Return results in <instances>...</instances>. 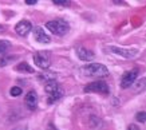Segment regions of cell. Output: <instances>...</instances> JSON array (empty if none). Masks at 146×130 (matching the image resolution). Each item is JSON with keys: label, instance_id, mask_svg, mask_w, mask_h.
<instances>
[{"label": "cell", "instance_id": "obj_14", "mask_svg": "<svg viewBox=\"0 0 146 130\" xmlns=\"http://www.w3.org/2000/svg\"><path fill=\"white\" fill-rule=\"evenodd\" d=\"M18 56L16 55H9V56H3V58H0V67H4L9 63H12L13 60H16Z\"/></svg>", "mask_w": 146, "mask_h": 130}, {"label": "cell", "instance_id": "obj_18", "mask_svg": "<svg viewBox=\"0 0 146 130\" xmlns=\"http://www.w3.org/2000/svg\"><path fill=\"white\" fill-rule=\"evenodd\" d=\"M135 119H137L138 122H141V123L146 122V111H139V113H137V115H135Z\"/></svg>", "mask_w": 146, "mask_h": 130}, {"label": "cell", "instance_id": "obj_6", "mask_svg": "<svg viewBox=\"0 0 146 130\" xmlns=\"http://www.w3.org/2000/svg\"><path fill=\"white\" fill-rule=\"evenodd\" d=\"M107 48L110 50L111 52H114V54L119 55V56L126 59H131L138 55L137 48H126V47H117V46H109Z\"/></svg>", "mask_w": 146, "mask_h": 130}, {"label": "cell", "instance_id": "obj_10", "mask_svg": "<svg viewBox=\"0 0 146 130\" xmlns=\"http://www.w3.org/2000/svg\"><path fill=\"white\" fill-rule=\"evenodd\" d=\"M38 94H36L35 91L32 90V91H28L26 95V98H24V103H26V106L30 110H35L36 106H38Z\"/></svg>", "mask_w": 146, "mask_h": 130}, {"label": "cell", "instance_id": "obj_23", "mask_svg": "<svg viewBox=\"0 0 146 130\" xmlns=\"http://www.w3.org/2000/svg\"><path fill=\"white\" fill-rule=\"evenodd\" d=\"M13 130H27L26 126H20V127H18V129H13Z\"/></svg>", "mask_w": 146, "mask_h": 130}, {"label": "cell", "instance_id": "obj_22", "mask_svg": "<svg viewBox=\"0 0 146 130\" xmlns=\"http://www.w3.org/2000/svg\"><path fill=\"white\" fill-rule=\"evenodd\" d=\"M48 130H58V129L52 125V123H50V125H48Z\"/></svg>", "mask_w": 146, "mask_h": 130}, {"label": "cell", "instance_id": "obj_16", "mask_svg": "<svg viewBox=\"0 0 146 130\" xmlns=\"http://www.w3.org/2000/svg\"><path fill=\"white\" fill-rule=\"evenodd\" d=\"M23 90L19 87V86H13V87H11V90H9V94L12 95V97H19V95L22 94Z\"/></svg>", "mask_w": 146, "mask_h": 130}, {"label": "cell", "instance_id": "obj_3", "mask_svg": "<svg viewBox=\"0 0 146 130\" xmlns=\"http://www.w3.org/2000/svg\"><path fill=\"white\" fill-rule=\"evenodd\" d=\"M44 90H46V94L48 97V103H54L56 102L58 99L62 97V89H60V86L58 85L56 81H51V82H47L44 85Z\"/></svg>", "mask_w": 146, "mask_h": 130}, {"label": "cell", "instance_id": "obj_24", "mask_svg": "<svg viewBox=\"0 0 146 130\" xmlns=\"http://www.w3.org/2000/svg\"><path fill=\"white\" fill-rule=\"evenodd\" d=\"M1 30H3V26H1V24H0V31H1Z\"/></svg>", "mask_w": 146, "mask_h": 130}, {"label": "cell", "instance_id": "obj_11", "mask_svg": "<svg viewBox=\"0 0 146 130\" xmlns=\"http://www.w3.org/2000/svg\"><path fill=\"white\" fill-rule=\"evenodd\" d=\"M76 55H78V58L80 60H84V62H90V60L94 59V52L84 48V47H78L76 48Z\"/></svg>", "mask_w": 146, "mask_h": 130}, {"label": "cell", "instance_id": "obj_5", "mask_svg": "<svg viewBox=\"0 0 146 130\" xmlns=\"http://www.w3.org/2000/svg\"><path fill=\"white\" fill-rule=\"evenodd\" d=\"M86 93H101V94H109V86L105 81H94L84 86Z\"/></svg>", "mask_w": 146, "mask_h": 130}, {"label": "cell", "instance_id": "obj_8", "mask_svg": "<svg viewBox=\"0 0 146 130\" xmlns=\"http://www.w3.org/2000/svg\"><path fill=\"white\" fill-rule=\"evenodd\" d=\"M15 31H16V34L20 35V36H27L30 32L32 31V24L28 22V20L23 19V20H20L19 23H16Z\"/></svg>", "mask_w": 146, "mask_h": 130}, {"label": "cell", "instance_id": "obj_2", "mask_svg": "<svg viewBox=\"0 0 146 130\" xmlns=\"http://www.w3.org/2000/svg\"><path fill=\"white\" fill-rule=\"evenodd\" d=\"M46 27L50 32H52L54 35L63 36L70 31V26L68 23L62 20V19H55V20H50L46 23Z\"/></svg>", "mask_w": 146, "mask_h": 130}, {"label": "cell", "instance_id": "obj_15", "mask_svg": "<svg viewBox=\"0 0 146 130\" xmlns=\"http://www.w3.org/2000/svg\"><path fill=\"white\" fill-rule=\"evenodd\" d=\"M55 74H52V72H43V74H40L39 75V79H43V81H46V83L47 82H51V81H55Z\"/></svg>", "mask_w": 146, "mask_h": 130}, {"label": "cell", "instance_id": "obj_7", "mask_svg": "<svg viewBox=\"0 0 146 130\" xmlns=\"http://www.w3.org/2000/svg\"><path fill=\"white\" fill-rule=\"evenodd\" d=\"M138 68H133L130 71L125 72L122 79H121V87L122 89H129L130 86H133L137 81V76H138Z\"/></svg>", "mask_w": 146, "mask_h": 130}, {"label": "cell", "instance_id": "obj_12", "mask_svg": "<svg viewBox=\"0 0 146 130\" xmlns=\"http://www.w3.org/2000/svg\"><path fill=\"white\" fill-rule=\"evenodd\" d=\"M15 70H16V71H19V72H28V74H32V72H34V68H32L27 62L19 63L18 66L15 67Z\"/></svg>", "mask_w": 146, "mask_h": 130}, {"label": "cell", "instance_id": "obj_4", "mask_svg": "<svg viewBox=\"0 0 146 130\" xmlns=\"http://www.w3.org/2000/svg\"><path fill=\"white\" fill-rule=\"evenodd\" d=\"M32 59H34V63H35L36 66L39 68H42V70H44V71L50 67V64H51L50 54L47 51H38V52L34 54Z\"/></svg>", "mask_w": 146, "mask_h": 130}, {"label": "cell", "instance_id": "obj_9", "mask_svg": "<svg viewBox=\"0 0 146 130\" xmlns=\"http://www.w3.org/2000/svg\"><path fill=\"white\" fill-rule=\"evenodd\" d=\"M34 38H35V40L38 43H42V44H48L50 42H51V38L46 34L44 30L42 27L34 28Z\"/></svg>", "mask_w": 146, "mask_h": 130}, {"label": "cell", "instance_id": "obj_1", "mask_svg": "<svg viewBox=\"0 0 146 130\" xmlns=\"http://www.w3.org/2000/svg\"><path fill=\"white\" fill-rule=\"evenodd\" d=\"M80 72L84 76H93V78H102L109 75V70L102 63H90L80 68Z\"/></svg>", "mask_w": 146, "mask_h": 130}, {"label": "cell", "instance_id": "obj_21", "mask_svg": "<svg viewBox=\"0 0 146 130\" xmlns=\"http://www.w3.org/2000/svg\"><path fill=\"white\" fill-rule=\"evenodd\" d=\"M27 4H36V0H26Z\"/></svg>", "mask_w": 146, "mask_h": 130}, {"label": "cell", "instance_id": "obj_13", "mask_svg": "<svg viewBox=\"0 0 146 130\" xmlns=\"http://www.w3.org/2000/svg\"><path fill=\"white\" fill-rule=\"evenodd\" d=\"M133 87H134V90H135V93H139V91L146 90V78L139 79V81H135V83L133 85Z\"/></svg>", "mask_w": 146, "mask_h": 130}, {"label": "cell", "instance_id": "obj_17", "mask_svg": "<svg viewBox=\"0 0 146 130\" xmlns=\"http://www.w3.org/2000/svg\"><path fill=\"white\" fill-rule=\"evenodd\" d=\"M9 46H11V43H9V42H7V40H0V54L5 52V51L9 48Z\"/></svg>", "mask_w": 146, "mask_h": 130}, {"label": "cell", "instance_id": "obj_19", "mask_svg": "<svg viewBox=\"0 0 146 130\" xmlns=\"http://www.w3.org/2000/svg\"><path fill=\"white\" fill-rule=\"evenodd\" d=\"M52 3L56 5H63V7H68V5L71 4L70 0H54Z\"/></svg>", "mask_w": 146, "mask_h": 130}, {"label": "cell", "instance_id": "obj_20", "mask_svg": "<svg viewBox=\"0 0 146 130\" xmlns=\"http://www.w3.org/2000/svg\"><path fill=\"white\" fill-rule=\"evenodd\" d=\"M127 130H141V129H139V127H138L135 123H131V125L127 126Z\"/></svg>", "mask_w": 146, "mask_h": 130}]
</instances>
